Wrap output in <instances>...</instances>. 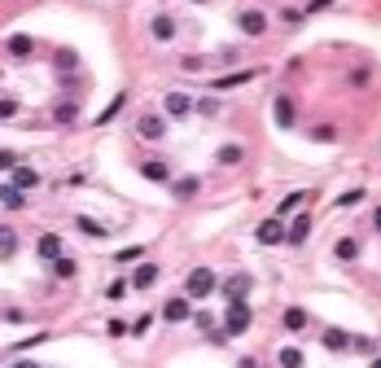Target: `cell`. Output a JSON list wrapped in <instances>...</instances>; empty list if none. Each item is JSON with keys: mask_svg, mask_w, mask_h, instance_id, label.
I'll use <instances>...</instances> for the list:
<instances>
[{"mask_svg": "<svg viewBox=\"0 0 381 368\" xmlns=\"http://www.w3.org/2000/svg\"><path fill=\"white\" fill-rule=\"evenodd\" d=\"M254 320V311L245 298H228V311H224V338H237V333H245Z\"/></svg>", "mask_w": 381, "mask_h": 368, "instance_id": "obj_1", "label": "cell"}, {"mask_svg": "<svg viewBox=\"0 0 381 368\" xmlns=\"http://www.w3.org/2000/svg\"><path fill=\"white\" fill-rule=\"evenodd\" d=\"M215 290H220L215 267H193L189 281H185V294H189V298H206V294H215Z\"/></svg>", "mask_w": 381, "mask_h": 368, "instance_id": "obj_2", "label": "cell"}, {"mask_svg": "<svg viewBox=\"0 0 381 368\" xmlns=\"http://www.w3.org/2000/svg\"><path fill=\"white\" fill-rule=\"evenodd\" d=\"M237 31L250 36V40H259L263 31H268V13H263V9H241L237 13Z\"/></svg>", "mask_w": 381, "mask_h": 368, "instance_id": "obj_3", "label": "cell"}, {"mask_svg": "<svg viewBox=\"0 0 381 368\" xmlns=\"http://www.w3.org/2000/svg\"><path fill=\"white\" fill-rule=\"evenodd\" d=\"M272 119H276V127H294L298 123V110H294V97L289 92H276L272 97Z\"/></svg>", "mask_w": 381, "mask_h": 368, "instance_id": "obj_4", "label": "cell"}, {"mask_svg": "<svg viewBox=\"0 0 381 368\" xmlns=\"http://www.w3.org/2000/svg\"><path fill=\"white\" fill-rule=\"evenodd\" d=\"M136 136L141 141H162V136H167V119H162V114H141V119H136Z\"/></svg>", "mask_w": 381, "mask_h": 368, "instance_id": "obj_5", "label": "cell"}, {"mask_svg": "<svg viewBox=\"0 0 381 368\" xmlns=\"http://www.w3.org/2000/svg\"><path fill=\"white\" fill-rule=\"evenodd\" d=\"M189 316H193V298L189 294H180V298H171V303L162 307V320H167V325H185Z\"/></svg>", "mask_w": 381, "mask_h": 368, "instance_id": "obj_6", "label": "cell"}, {"mask_svg": "<svg viewBox=\"0 0 381 368\" xmlns=\"http://www.w3.org/2000/svg\"><path fill=\"white\" fill-rule=\"evenodd\" d=\"M141 176H145L149 184H171V180H175L171 162H162V158H149V162H141Z\"/></svg>", "mask_w": 381, "mask_h": 368, "instance_id": "obj_7", "label": "cell"}, {"mask_svg": "<svg viewBox=\"0 0 381 368\" xmlns=\"http://www.w3.org/2000/svg\"><path fill=\"white\" fill-rule=\"evenodd\" d=\"M158 276H162V267H158V263H141L136 272H131V290H141V294H145V290H154V285H158Z\"/></svg>", "mask_w": 381, "mask_h": 368, "instance_id": "obj_8", "label": "cell"}, {"mask_svg": "<svg viewBox=\"0 0 381 368\" xmlns=\"http://www.w3.org/2000/svg\"><path fill=\"white\" fill-rule=\"evenodd\" d=\"M197 193H202V180H197V176H180V180H171V197H175V202H193Z\"/></svg>", "mask_w": 381, "mask_h": 368, "instance_id": "obj_9", "label": "cell"}, {"mask_svg": "<svg viewBox=\"0 0 381 368\" xmlns=\"http://www.w3.org/2000/svg\"><path fill=\"white\" fill-rule=\"evenodd\" d=\"M36 255H40L44 263L62 259V232H40V241H36Z\"/></svg>", "mask_w": 381, "mask_h": 368, "instance_id": "obj_10", "label": "cell"}, {"mask_svg": "<svg viewBox=\"0 0 381 368\" xmlns=\"http://www.w3.org/2000/svg\"><path fill=\"white\" fill-rule=\"evenodd\" d=\"M285 237H289V232H285V224H280V220H263L259 224V241L263 246H280Z\"/></svg>", "mask_w": 381, "mask_h": 368, "instance_id": "obj_11", "label": "cell"}, {"mask_svg": "<svg viewBox=\"0 0 381 368\" xmlns=\"http://www.w3.org/2000/svg\"><path fill=\"white\" fill-rule=\"evenodd\" d=\"M162 110H167V114H171V119H185V114H193L197 106L189 101V97H185V92H167V101H162Z\"/></svg>", "mask_w": 381, "mask_h": 368, "instance_id": "obj_12", "label": "cell"}, {"mask_svg": "<svg viewBox=\"0 0 381 368\" xmlns=\"http://www.w3.org/2000/svg\"><path fill=\"white\" fill-rule=\"evenodd\" d=\"M0 206H5V211H22L27 206V189H18V184H0Z\"/></svg>", "mask_w": 381, "mask_h": 368, "instance_id": "obj_13", "label": "cell"}, {"mask_svg": "<svg viewBox=\"0 0 381 368\" xmlns=\"http://www.w3.org/2000/svg\"><path fill=\"white\" fill-rule=\"evenodd\" d=\"M276 364H280V368H303L307 355H303L298 346H280V351H276Z\"/></svg>", "mask_w": 381, "mask_h": 368, "instance_id": "obj_14", "label": "cell"}, {"mask_svg": "<svg viewBox=\"0 0 381 368\" xmlns=\"http://www.w3.org/2000/svg\"><path fill=\"white\" fill-rule=\"evenodd\" d=\"M13 184H18V189H36V184H40V171H36V167H13Z\"/></svg>", "mask_w": 381, "mask_h": 368, "instance_id": "obj_15", "label": "cell"}, {"mask_svg": "<svg viewBox=\"0 0 381 368\" xmlns=\"http://www.w3.org/2000/svg\"><path fill=\"white\" fill-rule=\"evenodd\" d=\"M224 294L228 298H245V294H250V276H245V272L241 276H228L224 281Z\"/></svg>", "mask_w": 381, "mask_h": 368, "instance_id": "obj_16", "label": "cell"}, {"mask_svg": "<svg viewBox=\"0 0 381 368\" xmlns=\"http://www.w3.org/2000/svg\"><path fill=\"white\" fill-rule=\"evenodd\" d=\"M307 232H311V220H307V215H298V220L289 224V237H285V241H289V246H303Z\"/></svg>", "mask_w": 381, "mask_h": 368, "instance_id": "obj_17", "label": "cell"}, {"mask_svg": "<svg viewBox=\"0 0 381 368\" xmlns=\"http://www.w3.org/2000/svg\"><path fill=\"white\" fill-rule=\"evenodd\" d=\"M241 158H245L241 145H220V154H215V162H220V167H237Z\"/></svg>", "mask_w": 381, "mask_h": 368, "instance_id": "obj_18", "label": "cell"}, {"mask_svg": "<svg viewBox=\"0 0 381 368\" xmlns=\"http://www.w3.org/2000/svg\"><path fill=\"white\" fill-rule=\"evenodd\" d=\"M75 228H79V232H84V237H92V241H101V237H106V228H101V224H96V220H92V215H79V220H75Z\"/></svg>", "mask_w": 381, "mask_h": 368, "instance_id": "obj_19", "label": "cell"}, {"mask_svg": "<svg viewBox=\"0 0 381 368\" xmlns=\"http://www.w3.org/2000/svg\"><path fill=\"white\" fill-rule=\"evenodd\" d=\"M13 250H18V232H13L9 224H0V259H9Z\"/></svg>", "mask_w": 381, "mask_h": 368, "instance_id": "obj_20", "label": "cell"}, {"mask_svg": "<svg viewBox=\"0 0 381 368\" xmlns=\"http://www.w3.org/2000/svg\"><path fill=\"white\" fill-rule=\"evenodd\" d=\"M75 272H79V267H75V259H71V255L53 259V276H57V281H75Z\"/></svg>", "mask_w": 381, "mask_h": 368, "instance_id": "obj_21", "label": "cell"}, {"mask_svg": "<svg viewBox=\"0 0 381 368\" xmlns=\"http://www.w3.org/2000/svg\"><path fill=\"white\" fill-rule=\"evenodd\" d=\"M285 329H289V333L307 329V311H303V307H285Z\"/></svg>", "mask_w": 381, "mask_h": 368, "instance_id": "obj_22", "label": "cell"}, {"mask_svg": "<svg viewBox=\"0 0 381 368\" xmlns=\"http://www.w3.org/2000/svg\"><path fill=\"white\" fill-rule=\"evenodd\" d=\"M333 255H338V259H346V263H351V259L359 255V241H355V237H342V241L333 246Z\"/></svg>", "mask_w": 381, "mask_h": 368, "instance_id": "obj_23", "label": "cell"}, {"mask_svg": "<svg viewBox=\"0 0 381 368\" xmlns=\"http://www.w3.org/2000/svg\"><path fill=\"white\" fill-rule=\"evenodd\" d=\"M324 346H329V351H346V346H351V338H346L342 329H329V333H324Z\"/></svg>", "mask_w": 381, "mask_h": 368, "instance_id": "obj_24", "label": "cell"}, {"mask_svg": "<svg viewBox=\"0 0 381 368\" xmlns=\"http://www.w3.org/2000/svg\"><path fill=\"white\" fill-rule=\"evenodd\" d=\"M154 40H175V22L171 18H154Z\"/></svg>", "mask_w": 381, "mask_h": 368, "instance_id": "obj_25", "label": "cell"}, {"mask_svg": "<svg viewBox=\"0 0 381 368\" xmlns=\"http://www.w3.org/2000/svg\"><path fill=\"white\" fill-rule=\"evenodd\" d=\"M9 53H13V57H27V53H31V40H27V36H13V40H9Z\"/></svg>", "mask_w": 381, "mask_h": 368, "instance_id": "obj_26", "label": "cell"}, {"mask_svg": "<svg viewBox=\"0 0 381 368\" xmlns=\"http://www.w3.org/2000/svg\"><path fill=\"white\" fill-rule=\"evenodd\" d=\"M53 114H57V123H71L75 114H79V106H75V101H66V106H57Z\"/></svg>", "mask_w": 381, "mask_h": 368, "instance_id": "obj_27", "label": "cell"}, {"mask_svg": "<svg viewBox=\"0 0 381 368\" xmlns=\"http://www.w3.org/2000/svg\"><path fill=\"white\" fill-rule=\"evenodd\" d=\"M303 197H307V193H289V197H285V202H280V215H289L294 206H303Z\"/></svg>", "mask_w": 381, "mask_h": 368, "instance_id": "obj_28", "label": "cell"}, {"mask_svg": "<svg viewBox=\"0 0 381 368\" xmlns=\"http://www.w3.org/2000/svg\"><path fill=\"white\" fill-rule=\"evenodd\" d=\"M141 259V246H127V250H119V263H136Z\"/></svg>", "mask_w": 381, "mask_h": 368, "instance_id": "obj_29", "label": "cell"}, {"mask_svg": "<svg viewBox=\"0 0 381 368\" xmlns=\"http://www.w3.org/2000/svg\"><path fill=\"white\" fill-rule=\"evenodd\" d=\"M197 114H220V101H215V97H206V101H197Z\"/></svg>", "mask_w": 381, "mask_h": 368, "instance_id": "obj_30", "label": "cell"}, {"mask_svg": "<svg viewBox=\"0 0 381 368\" xmlns=\"http://www.w3.org/2000/svg\"><path fill=\"white\" fill-rule=\"evenodd\" d=\"M13 167H18V158H13L9 149H0V171H13Z\"/></svg>", "mask_w": 381, "mask_h": 368, "instance_id": "obj_31", "label": "cell"}, {"mask_svg": "<svg viewBox=\"0 0 381 368\" xmlns=\"http://www.w3.org/2000/svg\"><path fill=\"white\" fill-rule=\"evenodd\" d=\"M13 114H18V101H9V97H5V101H0V119H13Z\"/></svg>", "mask_w": 381, "mask_h": 368, "instance_id": "obj_32", "label": "cell"}, {"mask_svg": "<svg viewBox=\"0 0 381 368\" xmlns=\"http://www.w3.org/2000/svg\"><path fill=\"white\" fill-rule=\"evenodd\" d=\"M131 333H136V338H145V333H149V316H141V320L131 325Z\"/></svg>", "mask_w": 381, "mask_h": 368, "instance_id": "obj_33", "label": "cell"}, {"mask_svg": "<svg viewBox=\"0 0 381 368\" xmlns=\"http://www.w3.org/2000/svg\"><path fill=\"white\" fill-rule=\"evenodd\" d=\"M13 368H40L36 360H13Z\"/></svg>", "mask_w": 381, "mask_h": 368, "instance_id": "obj_34", "label": "cell"}, {"mask_svg": "<svg viewBox=\"0 0 381 368\" xmlns=\"http://www.w3.org/2000/svg\"><path fill=\"white\" fill-rule=\"evenodd\" d=\"M373 224H377V228H381V206H377V211H373Z\"/></svg>", "mask_w": 381, "mask_h": 368, "instance_id": "obj_35", "label": "cell"}, {"mask_svg": "<svg viewBox=\"0 0 381 368\" xmlns=\"http://www.w3.org/2000/svg\"><path fill=\"white\" fill-rule=\"evenodd\" d=\"M373 368H381V360H373Z\"/></svg>", "mask_w": 381, "mask_h": 368, "instance_id": "obj_36", "label": "cell"}]
</instances>
